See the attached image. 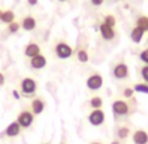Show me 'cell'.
<instances>
[{
	"instance_id": "obj_1",
	"label": "cell",
	"mask_w": 148,
	"mask_h": 144,
	"mask_svg": "<svg viewBox=\"0 0 148 144\" xmlns=\"http://www.w3.org/2000/svg\"><path fill=\"white\" fill-rule=\"evenodd\" d=\"M37 89H38V84H37L36 79L30 77V76L21 79V81H20V92H21L24 97L29 98L32 96H34L37 93Z\"/></svg>"
},
{
	"instance_id": "obj_2",
	"label": "cell",
	"mask_w": 148,
	"mask_h": 144,
	"mask_svg": "<svg viewBox=\"0 0 148 144\" xmlns=\"http://www.w3.org/2000/svg\"><path fill=\"white\" fill-rule=\"evenodd\" d=\"M112 110L115 119L125 118L131 114V105L125 100H114L112 104Z\"/></svg>"
},
{
	"instance_id": "obj_3",
	"label": "cell",
	"mask_w": 148,
	"mask_h": 144,
	"mask_svg": "<svg viewBox=\"0 0 148 144\" xmlns=\"http://www.w3.org/2000/svg\"><path fill=\"white\" fill-rule=\"evenodd\" d=\"M54 51L55 55L59 59H70L73 55V49L68 42L66 41H58L54 46Z\"/></svg>"
},
{
	"instance_id": "obj_4",
	"label": "cell",
	"mask_w": 148,
	"mask_h": 144,
	"mask_svg": "<svg viewBox=\"0 0 148 144\" xmlns=\"http://www.w3.org/2000/svg\"><path fill=\"white\" fill-rule=\"evenodd\" d=\"M85 85H87V88L92 92L100 91L101 86L103 85L102 75L98 73V72H93V73H90V75L87 77V80H85Z\"/></svg>"
},
{
	"instance_id": "obj_5",
	"label": "cell",
	"mask_w": 148,
	"mask_h": 144,
	"mask_svg": "<svg viewBox=\"0 0 148 144\" xmlns=\"http://www.w3.org/2000/svg\"><path fill=\"white\" fill-rule=\"evenodd\" d=\"M16 121L21 126V128H29L34 122V114L28 109H24V110H21L18 113Z\"/></svg>"
},
{
	"instance_id": "obj_6",
	"label": "cell",
	"mask_w": 148,
	"mask_h": 144,
	"mask_svg": "<svg viewBox=\"0 0 148 144\" xmlns=\"http://www.w3.org/2000/svg\"><path fill=\"white\" fill-rule=\"evenodd\" d=\"M105 118H106V115H105V111H103L102 109H95V110H92L89 113V115H88L89 123L92 126H96V127L102 126L103 123H105Z\"/></svg>"
},
{
	"instance_id": "obj_7",
	"label": "cell",
	"mask_w": 148,
	"mask_h": 144,
	"mask_svg": "<svg viewBox=\"0 0 148 144\" xmlns=\"http://www.w3.org/2000/svg\"><path fill=\"white\" fill-rule=\"evenodd\" d=\"M113 76L118 80H125V79H129L130 77V69L129 66L123 62H119L114 66L113 68Z\"/></svg>"
},
{
	"instance_id": "obj_8",
	"label": "cell",
	"mask_w": 148,
	"mask_h": 144,
	"mask_svg": "<svg viewBox=\"0 0 148 144\" xmlns=\"http://www.w3.org/2000/svg\"><path fill=\"white\" fill-rule=\"evenodd\" d=\"M39 54H41V47H39V45L37 43V42L30 41L26 43L25 49H24V55H25L26 58L32 59V58H34V56L39 55Z\"/></svg>"
},
{
	"instance_id": "obj_9",
	"label": "cell",
	"mask_w": 148,
	"mask_h": 144,
	"mask_svg": "<svg viewBox=\"0 0 148 144\" xmlns=\"http://www.w3.org/2000/svg\"><path fill=\"white\" fill-rule=\"evenodd\" d=\"M46 108V102L42 97H36L32 100L30 102V111L34 114V115H39V114L43 113Z\"/></svg>"
},
{
	"instance_id": "obj_10",
	"label": "cell",
	"mask_w": 148,
	"mask_h": 144,
	"mask_svg": "<svg viewBox=\"0 0 148 144\" xmlns=\"http://www.w3.org/2000/svg\"><path fill=\"white\" fill-rule=\"evenodd\" d=\"M46 64H47V59H46V56L42 53L39 55L34 56V58L29 59V66L33 69H42L46 67Z\"/></svg>"
},
{
	"instance_id": "obj_11",
	"label": "cell",
	"mask_w": 148,
	"mask_h": 144,
	"mask_svg": "<svg viewBox=\"0 0 148 144\" xmlns=\"http://www.w3.org/2000/svg\"><path fill=\"white\" fill-rule=\"evenodd\" d=\"M21 130H23V128H21V126L17 123V121H13V122H11L5 127V130H4V135H5L7 138H16V136L20 135Z\"/></svg>"
},
{
	"instance_id": "obj_12",
	"label": "cell",
	"mask_w": 148,
	"mask_h": 144,
	"mask_svg": "<svg viewBox=\"0 0 148 144\" xmlns=\"http://www.w3.org/2000/svg\"><path fill=\"white\" fill-rule=\"evenodd\" d=\"M100 34L105 41H113V39L115 38V34L117 33H115L114 28H110V26H108L106 24L101 22L100 24Z\"/></svg>"
},
{
	"instance_id": "obj_13",
	"label": "cell",
	"mask_w": 148,
	"mask_h": 144,
	"mask_svg": "<svg viewBox=\"0 0 148 144\" xmlns=\"http://www.w3.org/2000/svg\"><path fill=\"white\" fill-rule=\"evenodd\" d=\"M20 24H21V28H23L25 32H33L34 29L37 28V20H36V17H33L32 14L25 16L23 20H21Z\"/></svg>"
},
{
	"instance_id": "obj_14",
	"label": "cell",
	"mask_w": 148,
	"mask_h": 144,
	"mask_svg": "<svg viewBox=\"0 0 148 144\" xmlns=\"http://www.w3.org/2000/svg\"><path fill=\"white\" fill-rule=\"evenodd\" d=\"M132 141L134 144H148V132L142 128L135 130L132 132Z\"/></svg>"
},
{
	"instance_id": "obj_15",
	"label": "cell",
	"mask_w": 148,
	"mask_h": 144,
	"mask_svg": "<svg viewBox=\"0 0 148 144\" xmlns=\"http://www.w3.org/2000/svg\"><path fill=\"white\" fill-rule=\"evenodd\" d=\"M130 134H131V128H130L129 126H119V127H117V130H115V135H117L119 141L127 140Z\"/></svg>"
},
{
	"instance_id": "obj_16",
	"label": "cell",
	"mask_w": 148,
	"mask_h": 144,
	"mask_svg": "<svg viewBox=\"0 0 148 144\" xmlns=\"http://www.w3.org/2000/svg\"><path fill=\"white\" fill-rule=\"evenodd\" d=\"M75 54H76V59H77L80 63H83V64L88 63V60H89V53L87 51L85 47H79Z\"/></svg>"
},
{
	"instance_id": "obj_17",
	"label": "cell",
	"mask_w": 148,
	"mask_h": 144,
	"mask_svg": "<svg viewBox=\"0 0 148 144\" xmlns=\"http://www.w3.org/2000/svg\"><path fill=\"white\" fill-rule=\"evenodd\" d=\"M144 33H145L144 30H142L140 28L135 26V28L131 30V34H130V38H131V41L134 42V43H139V42L143 39V37H144Z\"/></svg>"
},
{
	"instance_id": "obj_18",
	"label": "cell",
	"mask_w": 148,
	"mask_h": 144,
	"mask_svg": "<svg viewBox=\"0 0 148 144\" xmlns=\"http://www.w3.org/2000/svg\"><path fill=\"white\" fill-rule=\"evenodd\" d=\"M13 21H14V12L11 11V9L3 11V13H1V22L9 25V24H12Z\"/></svg>"
},
{
	"instance_id": "obj_19",
	"label": "cell",
	"mask_w": 148,
	"mask_h": 144,
	"mask_svg": "<svg viewBox=\"0 0 148 144\" xmlns=\"http://www.w3.org/2000/svg\"><path fill=\"white\" fill-rule=\"evenodd\" d=\"M135 26L140 28L144 32H148V16H139L135 21Z\"/></svg>"
},
{
	"instance_id": "obj_20",
	"label": "cell",
	"mask_w": 148,
	"mask_h": 144,
	"mask_svg": "<svg viewBox=\"0 0 148 144\" xmlns=\"http://www.w3.org/2000/svg\"><path fill=\"white\" fill-rule=\"evenodd\" d=\"M89 106L92 110H95V109H101L103 106V100L100 96H93L89 100Z\"/></svg>"
},
{
	"instance_id": "obj_21",
	"label": "cell",
	"mask_w": 148,
	"mask_h": 144,
	"mask_svg": "<svg viewBox=\"0 0 148 144\" xmlns=\"http://www.w3.org/2000/svg\"><path fill=\"white\" fill-rule=\"evenodd\" d=\"M134 91L138 93H143V94H148V84L147 83H136L134 84Z\"/></svg>"
},
{
	"instance_id": "obj_22",
	"label": "cell",
	"mask_w": 148,
	"mask_h": 144,
	"mask_svg": "<svg viewBox=\"0 0 148 144\" xmlns=\"http://www.w3.org/2000/svg\"><path fill=\"white\" fill-rule=\"evenodd\" d=\"M134 88L132 86H125L122 91V96L126 98V100H132V97H134Z\"/></svg>"
},
{
	"instance_id": "obj_23",
	"label": "cell",
	"mask_w": 148,
	"mask_h": 144,
	"mask_svg": "<svg viewBox=\"0 0 148 144\" xmlns=\"http://www.w3.org/2000/svg\"><path fill=\"white\" fill-rule=\"evenodd\" d=\"M103 24H106L108 26H110V28H114L115 25H117V20H115V17L113 16V14H106V16L103 17Z\"/></svg>"
},
{
	"instance_id": "obj_24",
	"label": "cell",
	"mask_w": 148,
	"mask_h": 144,
	"mask_svg": "<svg viewBox=\"0 0 148 144\" xmlns=\"http://www.w3.org/2000/svg\"><path fill=\"white\" fill-rule=\"evenodd\" d=\"M7 29H8V33L16 34V33H18L20 29H21V24H20V22H17V21H13L12 24H9Z\"/></svg>"
},
{
	"instance_id": "obj_25",
	"label": "cell",
	"mask_w": 148,
	"mask_h": 144,
	"mask_svg": "<svg viewBox=\"0 0 148 144\" xmlns=\"http://www.w3.org/2000/svg\"><path fill=\"white\" fill-rule=\"evenodd\" d=\"M140 76L144 80V83L148 84V64H144V66L140 68Z\"/></svg>"
},
{
	"instance_id": "obj_26",
	"label": "cell",
	"mask_w": 148,
	"mask_h": 144,
	"mask_svg": "<svg viewBox=\"0 0 148 144\" xmlns=\"http://www.w3.org/2000/svg\"><path fill=\"white\" fill-rule=\"evenodd\" d=\"M139 59L143 62L144 64H148V47H145L144 50L139 54Z\"/></svg>"
},
{
	"instance_id": "obj_27",
	"label": "cell",
	"mask_w": 148,
	"mask_h": 144,
	"mask_svg": "<svg viewBox=\"0 0 148 144\" xmlns=\"http://www.w3.org/2000/svg\"><path fill=\"white\" fill-rule=\"evenodd\" d=\"M103 1H105V0H90L92 5H95V7H100V5H102Z\"/></svg>"
},
{
	"instance_id": "obj_28",
	"label": "cell",
	"mask_w": 148,
	"mask_h": 144,
	"mask_svg": "<svg viewBox=\"0 0 148 144\" xmlns=\"http://www.w3.org/2000/svg\"><path fill=\"white\" fill-rule=\"evenodd\" d=\"M5 84V75L3 72H0V86H3Z\"/></svg>"
},
{
	"instance_id": "obj_29",
	"label": "cell",
	"mask_w": 148,
	"mask_h": 144,
	"mask_svg": "<svg viewBox=\"0 0 148 144\" xmlns=\"http://www.w3.org/2000/svg\"><path fill=\"white\" fill-rule=\"evenodd\" d=\"M12 94H13V97L16 98V100H20V97H21L20 92H18V91H16V89H13V91H12Z\"/></svg>"
},
{
	"instance_id": "obj_30",
	"label": "cell",
	"mask_w": 148,
	"mask_h": 144,
	"mask_svg": "<svg viewBox=\"0 0 148 144\" xmlns=\"http://www.w3.org/2000/svg\"><path fill=\"white\" fill-rule=\"evenodd\" d=\"M26 1H28V4L29 5H32V7H34V5L38 4V0H26Z\"/></svg>"
},
{
	"instance_id": "obj_31",
	"label": "cell",
	"mask_w": 148,
	"mask_h": 144,
	"mask_svg": "<svg viewBox=\"0 0 148 144\" xmlns=\"http://www.w3.org/2000/svg\"><path fill=\"white\" fill-rule=\"evenodd\" d=\"M110 144H121V141L115 139V140H113V141H112V143H110Z\"/></svg>"
},
{
	"instance_id": "obj_32",
	"label": "cell",
	"mask_w": 148,
	"mask_h": 144,
	"mask_svg": "<svg viewBox=\"0 0 148 144\" xmlns=\"http://www.w3.org/2000/svg\"><path fill=\"white\" fill-rule=\"evenodd\" d=\"M90 144H102V143H100V141H93V143H90Z\"/></svg>"
},
{
	"instance_id": "obj_33",
	"label": "cell",
	"mask_w": 148,
	"mask_h": 144,
	"mask_svg": "<svg viewBox=\"0 0 148 144\" xmlns=\"http://www.w3.org/2000/svg\"><path fill=\"white\" fill-rule=\"evenodd\" d=\"M59 144H67V143H66V140H62V141H60V143H59Z\"/></svg>"
},
{
	"instance_id": "obj_34",
	"label": "cell",
	"mask_w": 148,
	"mask_h": 144,
	"mask_svg": "<svg viewBox=\"0 0 148 144\" xmlns=\"http://www.w3.org/2000/svg\"><path fill=\"white\" fill-rule=\"evenodd\" d=\"M1 13H3V11L0 9V21H1Z\"/></svg>"
},
{
	"instance_id": "obj_35",
	"label": "cell",
	"mask_w": 148,
	"mask_h": 144,
	"mask_svg": "<svg viewBox=\"0 0 148 144\" xmlns=\"http://www.w3.org/2000/svg\"><path fill=\"white\" fill-rule=\"evenodd\" d=\"M58 1H67V0H58Z\"/></svg>"
},
{
	"instance_id": "obj_36",
	"label": "cell",
	"mask_w": 148,
	"mask_h": 144,
	"mask_svg": "<svg viewBox=\"0 0 148 144\" xmlns=\"http://www.w3.org/2000/svg\"><path fill=\"white\" fill-rule=\"evenodd\" d=\"M45 144H50V143H45Z\"/></svg>"
}]
</instances>
